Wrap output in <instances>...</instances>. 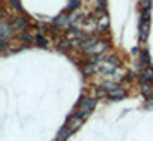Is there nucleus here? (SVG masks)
<instances>
[{"label": "nucleus", "mask_w": 153, "mask_h": 141, "mask_svg": "<svg viewBox=\"0 0 153 141\" xmlns=\"http://www.w3.org/2000/svg\"><path fill=\"white\" fill-rule=\"evenodd\" d=\"M81 48L88 53V55H100V53H103L105 48H107V45L103 42H98V40H93V38H86L83 43H81Z\"/></svg>", "instance_id": "f257e3e1"}, {"label": "nucleus", "mask_w": 153, "mask_h": 141, "mask_svg": "<svg viewBox=\"0 0 153 141\" xmlns=\"http://www.w3.org/2000/svg\"><path fill=\"white\" fill-rule=\"evenodd\" d=\"M102 93L108 95V96L114 98V100H120V98L126 96L124 88L120 85H117V83H112V81H108V83H105V85L102 86Z\"/></svg>", "instance_id": "f03ea898"}, {"label": "nucleus", "mask_w": 153, "mask_h": 141, "mask_svg": "<svg viewBox=\"0 0 153 141\" xmlns=\"http://www.w3.org/2000/svg\"><path fill=\"white\" fill-rule=\"evenodd\" d=\"M95 105H97V100H95V98H81V102H79V105H77L76 114H74V115L84 119L86 115H90V114H91V110L95 108Z\"/></svg>", "instance_id": "7ed1b4c3"}, {"label": "nucleus", "mask_w": 153, "mask_h": 141, "mask_svg": "<svg viewBox=\"0 0 153 141\" xmlns=\"http://www.w3.org/2000/svg\"><path fill=\"white\" fill-rule=\"evenodd\" d=\"M72 22H74V17H72V16H65V14L59 16V17L55 19L57 26H64V28H69Z\"/></svg>", "instance_id": "20e7f679"}, {"label": "nucleus", "mask_w": 153, "mask_h": 141, "mask_svg": "<svg viewBox=\"0 0 153 141\" xmlns=\"http://www.w3.org/2000/svg\"><path fill=\"white\" fill-rule=\"evenodd\" d=\"M81 124H83V119H81V117H77V115H72V117L69 119V122H67V127H69L71 131L74 133V131H77V129H79V126H81Z\"/></svg>", "instance_id": "39448f33"}, {"label": "nucleus", "mask_w": 153, "mask_h": 141, "mask_svg": "<svg viewBox=\"0 0 153 141\" xmlns=\"http://www.w3.org/2000/svg\"><path fill=\"white\" fill-rule=\"evenodd\" d=\"M33 43H35V45H38V47H47V45H48L47 38H45L42 33H38V31H35V33H33Z\"/></svg>", "instance_id": "423d86ee"}, {"label": "nucleus", "mask_w": 153, "mask_h": 141, "mask_svg": "<svg viewBox=\"0 0 153 141\" xmlns=\"http://www.w3.org/2000/svg\"><path fill=\"white\" fill-rule=\"evenodd\" d=\"M146 36H148V19H141V22H139V38L146 40Z\"/></svg>", "instance_id": "0eeeda50"}, {"label": "nucleus", "mask_w": 153, "mask_h": 141, "mask_svg": "<svg viewBox=\"0 0 153 141\" xmlns=\"http://www.w3.org/2000/svg\"><path fill=\"white\" fill-rule=\"evenodd\" d=\"M97 21H98V31H103V29L108 26V19H107V16L105 14L97 16Z\"/></svg>", "instance_id": "6e6552de"}, {"label": "nucleus", "mask_w": 153, "mask_h": 141, "mask_svg": "<svg viewBox=\"0 0 153 141\" xmlns=\"http://www.w3.org/2000/svg\"><path fill=\"white\" fill-rule=\"evenodd\" d=\"M71 134H72V131H71V129H69L67 126H65V127L62 129V131L59 133V136H57V140H59V141H65V140H67V138L71 136Z\"/></svg>", "instance_id": "1a4fd4ad"}, {"label": "nucleus", "mask_w": 153, "mask_h": 141, "mask_svg": "<svg viewBox=\"0 0 153 141\" xmlns=\"http://www.w3.org/2000/svg\"><path fill=\"white\" fill-rule=\"evenodd\" d=\"M26 26H28V22L24 21V19H21V17H19V19H16V22L12 24V28H17V29H24Z\"/></svg>", "instance_id": "9d476101"}, {"label": "nucleus", "mask_w": 153, "mask_h": 141, "mask_svg": "<svg viewBox=\"0 0 153 141\" xmlns=\"http://www.w3.org/2000/svg\"><path fill=\"white\" fill-rule=\"evenodd\" d=\"M77 5H79V2H77V0H71V4H69V10H72V9H76Z\"/></svg>", "instance_id": "9b49d317"}, {"label": "nucleus", "mask_w": 153, "mask_h": 141, "mask_svg": "<svg viewBox=\"0 0 153 141\" xmlns=\"http://www.w3.org/2000/svg\"><path fill=\"white\" fill-rule=\"evenodd\" d=\"M57 141H59V140H57Z\"/></svg>", "instance_id": "f8f14e48"}]
</instances>
